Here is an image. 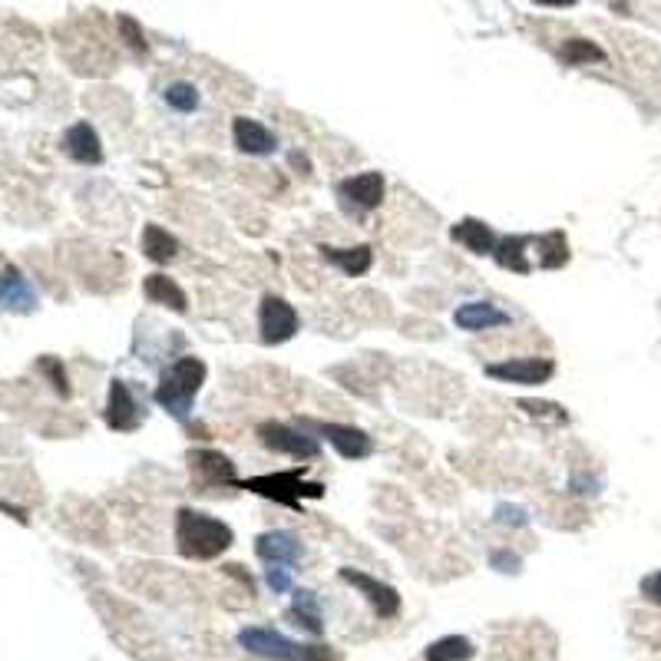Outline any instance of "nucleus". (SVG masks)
<instances>
[{
  "label": "nucleus",
  "mask_w": 661,
  "mask_h": 661,
  "mask_svg": "<svg viewBox=\"0 0 661 661\" xmlns=\"http://www.w3.org/2000/svg\"><path fill=\"white\" fill-rule=\"evenodd\" d=\"M40 374H47L50 377V384L57 387V394L60 397H70V381H67V371H63V364H60V357H40Z\"/></svg>",
  "instance_id": "nucleus-29"
},
{
  "label": "nucleus",
  "mask_w": 661,
  "mask_h": 661,
  "mask_svg": "<svg viewBox=\"0 0 661 661\" xmlns=\"http://www.w3.org/2000/svg\"><path fill=\"white\" fill-rule=\"evenodd\" d=\"M162 100H166L176 113H192V110H199V90H195V86L186 83V80L169 83L166 90H162Z\"/></svg>",
  "instance_id": "nucleus-27"
},
{
  "label": "nucleus",
  "mask_w": 661,
  "mask_h": 661,
  "mask_svg": "<svg viewBox=\"0 0 661 661\" xmlns=\"http://www.w3.org/2000/svg\"><path fill=\"white\" fill-rule=\"evenodd\" d=\"M324 262H331L338 272H344L348 278H361L371 272L374 265V248L371 245H354V248H334V245H321L318 248Z\"/></svg>",
  "instance_id": "nucleus-18"
},
{
  "label": "nucleus",
  "mask_w": 661,
  "mask_h": 661,
  "mask_svg": "<svg viewBox=\"0 0 661 661\" xmlns=\"http://www.w3.org/2000/svg\"><path fill=\"white\" fill-rule=\"evenodd\" d=\"M119 34H123V40L133 47L136 53H146L149 47H146V37H143V30H139V24L129 14H123L119 17Z\"/></svg>",
  "instance_id": "nucleus-31"
},
{
  "label": "nucleus",
  "mask_w": 661,
  "mask_h": 661,
  "mask_svg": "<svg viewBox=\"0 0 661 661\" xmlns=\"http://www.w3.org/2000/svg\"><path fill=\"white\" fill-rule=\"evenodd\" d=\"M295 599H291V609H288V619L291 625L305 628L308 635H324V615H321V605H318V595L311 589H295L291 592Z\"/></svg>",
  "instance_id": "nucleus-20"
},
{
  "label": "nucleus",
  "mask_w": 661,
  "mask_h": 661,
  "mask_svg": "<svg viewBox=\"0 0 661 661\" xmlns=\"http://www.w3.org/2000/svg\"><path fill=\"white\" fill-rule=\"evenodd\" d=\"M106 424L119 433H133L143 424V407L133 397V390L126 387V381H113L110 384V400H106Z\"/></svg>",
  "instance_id": "nucleus-13"
},
{
  "label": "nucleus",
  "mask_w": 661,
  "mask_h": 661,
  "mask_svg": "<svg viewBox=\"0 0 661 661\" xmlns=\"http://www.w3.org/2000/svg\"><path fill=\"white\" fill-rule=\"evenodd\" d=\"M189 467L205 486H235V467L229 457H222L219 450H192Z\"/></svg>",
  "instance_id": "nucleus-17"
},
{
  "label": "nucleus",
  "mask_w": 661,
  "mask_h": 661,
  "mask_svg": "<svg viewBox=\"0 0 661 661\" xmlns=\"http://www.w3.org/2000/svg\"><path fill=\"white\" fill-rule=\"evenodd\" d=\"M37 288L24 278V272L14 265H7L0 272V311L10 314H30L37 311Z\"/></svg>",
  "instance_id": "nucleus-12"
},
{
  "label": "nucleus",
  "mask_w": 661,
  "mask_h": 661,
  "mask_svg": "<svg viewBox=\"0 0 661 661\" xmlns=\"http://www.w3.org/2000/svg\"><path fill=\"white\" fill-rule=\"evenodd\" d=\"M258 328H262L265 344H285L298 334L301 321H298V311L291 308L285 298L265 295L262 308H258Z\"/></svg>",
  "instance_id": "nucleus-9"
},
{
  "label": "nucleus",
  "mask_w": 661,
  "mask_h": 661,
  "mask_svg": "<svg viewBox=\"0 0 661 661\" xmlns=\"http://www.w3.org/2000/svg\"><path fill=\"white\" fill-rule=\"evenodd\" d=\"M143 295L153 301V305H162V308H169V311H176V314H186V311H189L186 291H182L176 281L166 278V275H149V278L143 281Z\"/></svg>",
  "instance_id": "nucleus-22"
},
{
  "label": "nucleus",
  "mask_w": 661,
  "mask_h": 661,
  "mask_svg": "<svg viewBox=\"0 0 661 661\" xmlns=\"http://www.w3.org/2000/svg\"><path fill=\"white\" fill-rule=\"evenodd\" d=\"M265 582H268V589H272L275 595L295 592V589H291V569L288 566H268L265 569Z\"/></svg>",
  "instance_id": "nucleus-32"
},
{
  "label": "nucleus",
  "mask_w": 661,
  "mask_h": 661,
  "mask_svg": "<svg viewBox=\"0 0 661 661\" xmlns=\"http://www.w3.org/2000/svg\"><path fill=\"white\" fill-rule=\"evenodd\" d=\"M490 569L503 572V576H516V572L523 569V559H519L516 552H509V549H493L490 552Z\"/></svg>",
  "instance_id": "nucleus-30"
},
{
  "label": "nucleus",
  "mask_w": 661,
  "mask_h": 661,
  "mask_svg": "<svg viewBox=\"0 0 661 661\" xmlns=\"http://www.w3.org/2000/svg\"><path fill=\"white\" fill-rule=\"evenodd\" d=\"M232 139L245 156H272L278 149V136L272 133V129H268L265 123H258V119H248V116L232 119Z\"/></svg>",
  "instance_id": "nucleus-15"
},
{
  "label": "nucleus",
  "mask_w": 661,
  "mask_h": 661,
  "mask_svg": "<svg viewBox=\"0 0 661 661\" xmlns=\"http://www.w3.org/2000/svg\"><path fill=\"white\" fill-rule=\"evenodd\" d=\"M338 576H341V582H348L351 589L364 595V602L377 612V619H397L400 615V595L394 585H387V582L367 576V572H361V569H351V566L338 569Z\"/></svg>",
  "instance_id": "nucleus-7"
},
{
  "label": "nucleus",
  "mask_w": 661,
  "mask_h": 661,
  "mask_svg": "<svg viewBox=\"0 0 661 661\" xmlns=\"http://www.w3.org/2000/svg\"><path fill=\"white\" fill-rule=\"evenodd\" d=\"M205 374H209V367H205L202 357H192V354L179 357V361L169 364L159 377L156 404L166 410L169 417H176L179 424H186L189 414H192L195 397H199V390L205 384Z\"/></svg>",
  "instance_id": "nucleus-2"
},
{
  "label": "nucleus",
  "mask_w": 661,
  "mask_h": 661,
  "mask_svg": "<svg viewBox=\"0 0 661 661\" xmlns=\"http://www.w3.org/2000/svg\"><path fill=\"white\" fill-rule=\"evenodd\" d=\"M453 324H457L460 331L480 334V331H493V328H509L513 318L496 305H490V301H463V305L453 311Z\"/></svg>",
  "instance_id": "nucleus-14"
},
{
  "label": "nucleus",
  "mask_w": 661,
  "mask_h": 661,
  "mask_svg": "<svg viewBox=\"0 0 661 661\" xmlns=\"http://www.w3.org/2000/svg\"><path fill=\"white\" fill-rule=\"evenodd\" d=\"M496 523L500 526H513V529H523L526 523H529V516H526V509L523 506H496Z\"/></svg>",
  "instance_id": "nucleus-33"
},
{
  "label": "nucleus",
  "mask_w": 661,
  "mask_h": 661,
  "mask_svg": "<svg viewBox=\"0 0 661 661\" xmlns=\"http://www.w3.org/2000/svg\"><path fill=\"white\" fill-rule=\"evenodd\" d=\"M486 377L500 384H519V387H539L549 384L556 374V364L549 357H506V361H493L483 367Z\"/></svg>",
  "instance_id": "nucleus-4"
},
{
  "label": "nucleus",
  "mask_w": 661,
  "mask_h": 661,
  "mask_svg": "<svg viewBox=\"0 0 661 661\" xmlns=\"http://www.w3.org/2000/svg\"><path fill=\"white\" fill-rule=\"evenodd\" d=\"M318 437H324L331 443L334 450H338V457L344 460H367L374 453V440L367 437L364 430L357 427H348V424H324V420H318V424H308Z\"/></svg>",
  "instance_id": "nucleus-10"
},
{
  "label": "nucleus",
  "mask_w": 661,
  "mask_h": 661,
  "mask_svg": "<svg viewBox=\"0 0 661 661\" xmlns=\"http://www.w3.org/2000/svg\"><path fill=\"white\" fill-rule=\"evenodd\" d=\"M519 407L526 410L529 417L536 420H549V424H566L569 414L559 404H546V400H519Z\"/></svg>",
  "instance_id": "nucleus-28"
},
{
  "label": "nucleus",
  "mask_w": 661,
  "mask_h": 661,
  "mask_svg": "<svg viewBox=\"0 0 661 661\" xmlns=\"http://www.w3.org/2000/svg\"><path fill=\"white\" fill-rule=\"evenodd\" d=\"M238 645L245 648L248 655L255 658H268V661H301V645L291 642L288 635H281L278 628L268 625H248L238 632Z\"/></svg>",
  "instance_id": "nucleus-6"
},
{
  "label": "nucleus",
  "mask_w": 661,
  "mask_h": 661,
  "mask_svg": "<svg viewBox=\"0 0 661 661\" xmlns=\"http://www.w3.org/2000/svg\"><path fill=\"white\" fill-rule=\"evenodd\" d=\"M536 4H546V7H572L576 0H536Z\"/></svg>",
  "instance_id": "nucleus-37"
},
{
  "label": "nucleus",
  "mask_w": 661,
  "mask_h": 661,
  "mask_svg": "<svg viewBox=\"0 0 661 661\" xmlns=\"http://www.w3.org/2000/svg\"><path fill=\"white\" fill-rule=\"evenodd\" d=\"M562 60L572 63V67H585V63H602L605 60V50L595 47L592 40H582V37H572L562 43Z\"/></svg>",
  "instance_id": "nucleus-26"
},
{
  "label": "nucleus",
  "mask_w": 661,
  "mask_h": 661,
  "mask_svg": "<svg viewBox=\"0 0 661 661\" xmlns=\"http://www.w3.org/2000/svg\"><path fill=\"white\" fill-rule=\"evenodd\" d=\"M529 245H533V238H529V235H506V238H500V242H496V248H493L496 265L506 268V272L529 275V272H533V262L526 258V255H529V252H526Z\"/></svg>",
  "instance_id": "nucleus-21"
},
{
  "label": "nucleus",
  "mask_w": 661,
  "mask_h": 661,
  "mask_svg": "<svg viewBox=\"0 0 661 661\" xmlns=\"http://www.w3.org/2000/svg\"><path fill=\"white\" fill-rule=\"evenodd\" d=\"M235 490H248V493L265 496V500L281 503L288 509H301V503L305 500H321L324 483L305 480V470H281V473H262V476L238 480Z\"/></svg>",
  "instance_id": "nucleus-3"
},
{
  "label": "nucleus",
  "mask_w": 661,
  "mask_h": 661,
  "mask_svg": "<svg viewBox=\"0 0 661 661\" xmlns=\"http://www.w3.org/2000/svg\"><path fill=\"white\" fill-rule=\"evenodd\" d=\"M301 661H338V655L328 645H301Z\"/></svg>",
  "instance_id": "nucleus-35"
},
{
  "label": "nucleus",
  "mask_w": 661,
  "mask_h": 661,
  "mask_svg": "<svg viewBox=\"0 0 661 661\" xmlns=\"http://www.w3.org/2000/svg\"><path fill=\"white\" fill-rule=\"evenodd\" d=\"M450 238H453L457 245L467 248L470 255H493L496 242H500L490 225L480 222V219H463V222H457V225L450 229Z\"/></svg>",
  "instance_id": "nucleus-19"
},
{
  "label": "nucleus",
  "mask_w": 661,
  "mask_h": 661,
  "mask_svg": "<svg viewBox=\"0 0 661 661\" xmlns=\"http://www.w3.org/2000/svg\"><path fill=\"white\" fill-rule=\"evenodd\" d=\"M63 153H67L73 162H83V166H100L103 143L90 123H73L67 133H63Z\"/></svg>",
  "instance_id": "nucleus-16"
},
{
  "label": "nucleus",
  "mask_w": 661,
  "mask_h": 661,
  "mask_svg": "<svg viewBox=\"0 0 661 661\" xmlns=\"http://www.w3.org/2000/svg\"><path fill=\"white\" fill-rule=\"evenodd\" d=\"M536 248H543V255H539V268H546V272H556L569 262V245H566V235L562 232H546L536 238Z\"/></svg>",
  "instance_id": "nucleus-25"
},
{
  "label": "nucleus",
  "mask_w": 661,
  "mask_h": 661,
  "mask_svg": "<svg viewBox=\"0 0 661 661\" xmlns=\"http://www.w3.org/2000/svg\"><path fill=\"white\" fill-rule=\"evenodd\" d=\"M143 252H146L149 262L166 265L179 255V238L162 229V225H146L143 229Z\"/></svg>",
  "instance_id": "nucleus-23"
},
{
  "label": "nucleus",
  "mask_w": 661,
  "mask_h": 661,
  "mask_svg": "<svg viewBox=\"0 0 661 661\" xmlns=\"http://www.w3.org/2000/svg\"><path fill=\"white\" fill-rule=\"evenodd\" d=\"M476 655V648L467 635H443L433 645H427L424 658L427 661H470Z\"/></svg>",
  "instance_id": "nucleus-24"
},
{
  "label": "nucleus",
  "mask_w": 661,
  "mask_h": 661,
  "mask_svg": "<svg viewBox=\"0 0 661 661\" xmlns=\"http://www.w3.org/2000/svg\"><path fill=\"white\" fill-rule=\"evenodd\" d=\"M258 443L272 453H285V457H295V460H318L321 457V443L308 437L305 430L298 427H288V424H262L258 427Z\"/></svg>",
  "instance_id": "nucleus-5"
},
{
  "label": "nucleus",
  "mask_w": 661,
  "mask_h": 661,
  "mask_svg": "<svg viewBox=\"0 0 661 661\" xmlns=\"http://www.w3.org/2000/svg\"><path fill=\"white\" fill-rule=\"evenodd\" d=\"M638 592H642V599H648L652 605H661V569L652 572V576H645L642 585H638Z\"/></svg>",
  "instance_id": "nucleus-34"
},
{
  "label": "nucleus",
  "mask_w": 661,
  "mask_h": 661,
  "mask_svg": "<svg viewBox=\"0 0 661 661\" xmlns=\"http://www.w3.org/2000/svg\"><path fill=\"white\" fill-rule=\"evenodd\" d=\"M255 552L265 566H298L305 559V543L288 529H272L255 539Z\"/></svg>",
  "instance_id": "nucleus-11"
},
{
  "label": "nucleus",
  "mask_w": 661,
  "mask_h": 661,
  "mask_svg": "<svg viewBox=\"0 0 661 661\" xmlns=\"http://www.w3.org/2000/svg\"><path fill=\"white\" fill-rule=\"evenodd\" d=\"M0 509H7V513H10V516H14V519H17V523H27V513H24V509H17V506H10V503H4V500H0Z\"/></svg>",
  "instance_id": "nucleus-36"
},
{
  "label": "nucleus",
  "mask_w": 661,
  "mask_h": 661,
  "mask_svg": "<svg viewBox=\"0 0 661 661\" xmlns=\"http://www.w3.org/2000/svg\"><path fill=\"white\" fill-rule=\"evenodd\" d=\"M235 543V533L229 523L215 519L202 509H179L176 516V549L182 552L186 559H199V562H209V559H219L222 552H229Z\"/></svg>",
  "instance_id": "nucleus-1"
},
{
  "label": "nucleus",
  "mask_w": 661,
  "mask_h": 661,
  "mask_svg": "<svg viewBox=\"0 0 661 661\" xmlns=\"http://www.w3.org/2000/svg\"><path fill=\"white\" fill-rule=\"evenodd\" d=\"M384 189L387 182L381 172H361V176H351V179H341L334 192H338L341 205L354 215H367L374 212L377 205L384 202Z\"/></svg>",
  "instance_id": "nucleus-8"
}]
</instances>
